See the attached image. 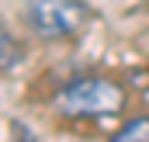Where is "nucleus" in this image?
<instances>
[{
  "mask_svg": "<svg viewBox=\"0 0 149 142\" xmlns=\"http://www.w3.org/2000/svg\"><path fill=\"white\" fill-rule=\"evenodd\" d=\"M0 49H3V73H10L14 66H17V59H21V49L10 42V35H7V31L0 35Z\"/></svg>",
  "mask_w": 149,
  "mask_h": 142,
  "instance_id": "4",
  "label": "nucleus"
},
{
  "mask_svg": "<svg viewBox=\"0 0 149 142\" xmlns=\"http://www.w3.org/2000/svg\"><path fill=\"white\" fill-rule=\"evenodd\" d=\"M52 104L66 118H94V114H114L125 104V90L104 80V76H80L73 83H66L63 90H56Z\"/></svg>",
  "mask_w": 149,
  "mask_h": 142,
  "instance_id": "1",
  "label": "nucleus"
},
{
  "mask_svg": "<svg viewBox=\"0 0 149 142\" xmlns=\"http://www.w3.org/2000/svg\"><path fill=\"white\" fill-rule=\"evenodd\" d=\"M90 10L83 0H28L24 21L35 35L45 38H70L87 24Z\"/></svg>",
  "mask_w": 149,
  "mask_h": 142,
  "instance_id": "2",
  "label": "nucleus"
},
{
  "mask_svg": "<svg viewBox=\"0 0 149 142\" xmlns=\"http://www.w3.org/2000/svg\"><path fill=\"white\" fill-rule=\"evenodd\" d=\"M108 142H149V114H135L125 125H118Z\"/></svg>",
  "mask_w": 149,
  "mask_h": 142,
  "instance_id": "3",
  "label": "nucleus"
}]
</instances>
